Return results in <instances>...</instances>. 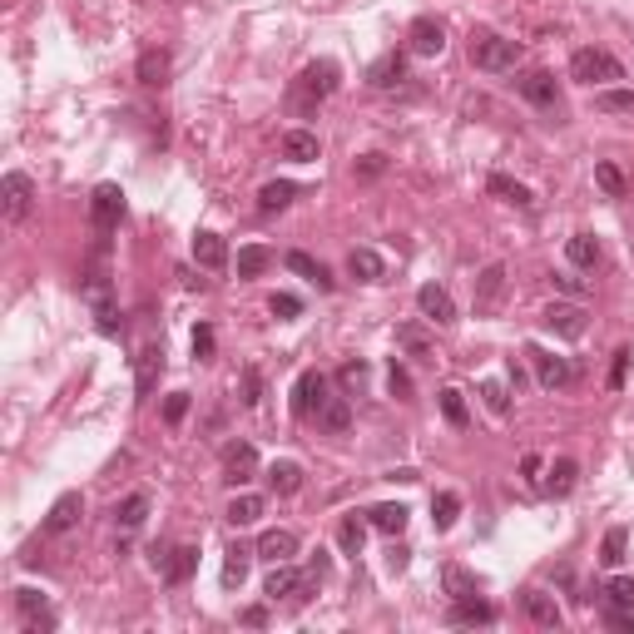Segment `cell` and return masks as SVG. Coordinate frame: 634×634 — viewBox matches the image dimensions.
Here are the masks:
<instances>
[{"mask_svg":"<svg viewBox=\"0 0 634 634\" xmlns=\"http://www.w3.org/2000/svg\"><path fill=\"white\" fill-rule=\"evenodd\" d=\"M238 620H243V624H253V630H263V624H268V610H263V604H253V610H243Z\"/></svg>","mask_w":634,"mask_h":634,"instance_id":"e7e4bbea","label":"cell"},{"mask_svg":"<svg viewBox=\"0 0 634 634\" xmlns=\"http://www.w3.org/2000/svg\"><path fill=\"white\" fill-rule=\"evenodd\" d=\"M446 624H456V630H471V624H495V604H486L481 595L456 600L452 610H446Z\"/></svg>","mask_w":634,"mask_h":634,"instance_id":"d6986e66","label":"cell"},{"mask_svg":"<svg viewBox=\"0 0 634 634\" xmlns=\"http://www.w3.org/2000/svg\"><path fill=\"white\" fill-rule=\"evenodd\" d=\"M80 516H85V495H80V491H65L60 501L50 505V516H45V536H65V530H75Z\"/></svg>","mask_w":634,"mask_h":634,"instance_id":"9a60e30c","label":"cell"},{"mask_svg":"<svg viewBox=\"0 0 634 634\" xmlns=\"http://www.w3.org/2000/svg\"><path fill=\"white\" fill-rule=\"evenodd\" d=\"M565 258L575 263V268H595V263H600V243H595V233H575V238H570Z\"/></svg>","mask_w":634,"mask_h":634,"instance_id":"ab89813d","label":"cell"},{"mask_svg":"<svg viewBox=\"0 0 634 634\" xmlns=\"http://www.w3.org/2000/svg\"><path fill=\"white\" fill-rule=\"evenodd\" d=\"M224 516H228V526H233V530L238 526H253V520L263 516V495H233Z\"/></svg>","mask_w":634,"mask_h":634,"instance_id":"74e56055","label":"cell"},{"mask_svg":"<svg viewBox=\"0 0 634 634\" xmlns=\"http://www.w3.org/2000/svg\"><path fill=\"white\" fill-rule=\"evenodd\" d=\"M263 372L258 367H243V407H263Z\"/></svg>","mask_w":634,"mask_h":634,"instance_id":"f907efd6","label":"cell"},{"mask_svg":"<svg viewBox=\"0 0 634 634\" xmlns=\"http://www.w3.org/2000/svg\"><path fill=\"white\" fill-rule=\"evenodd\" d=\"M342 382H347V387H362V382H367V362H347L342 367Z\"/></svg>","mask_w":634,"mask_h":634,"instance_id":"91938a15","label":"cell"},{"mask_svg":"<svg viewBox=\"0 0 634 634\" xmlns=\"http://www.w3.org/2000/svg\"><path fill=\"white\" fill-rule=\"evenodd\" d=\"M268 308H273V317H298V312H302V302L292 298V292H278V298H273Z\"/></svg>","mask_w":634,"mask_h":634,"instance_id":"11a10c76","label":"cell"},{"mask_svg":"<svg viewBox=\"0 0 634 634\" xmlns=\"http://www.w3.org/2000/svg\"><path fill=\"white\" fill-rule=\"evenodd\" d=\"M481 397H486V407H491L495 417L511 411V387H505V382H481Z\"/></svg>","mask_w":634,"mask_h":634,"instance_id":"681fc988","label":"cell"},{"mask_svg":"<svg viewBox=\"0 0 634 634\" xmlns=\"http://www.w3.org/2000/svg\"><path fill=\"white\" fill-rule=\"evenodd\" d=\"M273 268V253L263 243H248L238 248V278H263V273Z\"/></svg>","mask_w":634,"mask_h":634,"instance_id":"836d02e7","label":"cell"},{"mask_svg":"<svg viewBox=\"0 0 634 634\" xmlns=\"http://www.w3.org/2000/svg\"><path fill=\"white\" fill-rule=\"evenodd\" d=\"M333 95H337V65L333 60H312V65L288 85V109H292V119H312L317 105L333 99Z\"/></svg>","mask_w":634,"mask_h":634,"instance_id":"6da1fadb","label":"cell"},{"mask_svg":"<svg viewBox=\"0 0 634 634\" xmlns=\"http://www.w3.org/2000/svg\"><path fill=\"white\" fill-rule=\"evenodd\" d=\"M595 183H600L610 199H624V173L614 164H595Z\"/></svg>","mask_w":634,"mask_h":634,"instance_id":"c3c4849f","label":"cell"},{"mask_svg":"<svg viewBox=\"0 0 634 634\" xmlns=\"http://www.w3.org/2000/svg\"><path fill=\"white\" fill-rule=\"evenodd\" d=\"M526 614L540 624V630H555V624H560V604L550 600L545 590H526Z\"/></svg>","mask_w":634,"mask_h":634,"instance_id":"e575fe53","label":"cell"},{"mask_svg":"<svg viewBox=\"0 0 634 634\" xmlns=\"http://www.w3.org/2000/svg\"><path fill=\"white\" fill-rule=\"evenodd\" d=\"M516 95L530 99L536 109H555V75H550V70H526V75L516 80Z\"/></svg>","mask_w":634,"mask_h":634,"instance_id":"2e32d148","label":"cell"},{"mask_svg":"<svg viewBox=\"0 0 634 634\" xmlns=\"http://www.w3.org/2000/svg\"><path fill=\"white\" fill-rule=\"evenodd\" d=\"M362 540H367V526L357 516H342V526H337V545H342L347 555H362Z\"/></svg>","mask_w":634,"mask_h":634,"instance_id":"bcb514c9","label":"cell"},{"mask_svg":"<svg viewBox=\"0 0 634 634\" xmlns=\"http://www.w3.org/2000/svg\"><path fill=\"white\" fill-rule=\"evenodd\" d=\"M312 585H317V580L298 575V570H292L288 560H283V565H273V570H268V585H263V595H268V600H292V604H302V600L312 595Z\"/></svg>","mask_w":634,"mask_h":634,"instance_id":"8992f818","label":"cell"},{"mask_svg":"<svg viewBox=\"0 0 634 634\" xmlns=\"http://www.w3.org/2000/svg\"><path fill=\"white\" fill-rule=\"evenodd\" d=\"M183 417H189V392H173V397H164V421H169V427H179Z\"/></svg>","mask_w":634,"mask_h":634,"instance_id":"f5cc1de1","label":"cell"},{"mask_svg":"<svg viewBox=\"0 0 634 634\" xmlns=\"http://www.w3.org/2000/svg\"><path fill=\"white\" fill-rule=\"evenodd\" d=\"M194 570H199V550L194 545H173L169 555H164L159 575H164V585H189L194 580Z\"/></svg>","mask_w":634,"mask_h":634,"instance_id":"ac0fdd59","label":"cell"},{"mask_svg":"<svg viewBox=\"0 0 634 634\" xmlns=\"http://www.w3.org/2000/svg\"><path fill=\"white\" fill-rule=\"evenodd\" d=\"M555 283L570 292V298H585V283H580V278H570V273H555Z\"/></svg>","mask_w":634,"mask_h":634,"instance_id":"be15d7a7","label":"cell"},{"mask_svg":"<svg viewBox=\"0 0 634 634\" xmlns=\"http://www.w3.org/2000/svg\"><path fill=\"white\" fill-rule=\"evenodd\" d=\"M283 154H288L292 164H312L317 154H323V144H317V134H312V130H288V134H283Z\"/></svg>","mask_w":634,"mask_h":634,"instance_id":"83f0119b","label":"cell"},{"mask_svg":"<svg viewBox=\"0 0 634 634\" xmlns=\"http://www.w3.org/2000/svg\"><path fill=\"white\" fill-rule=\"evenodd\" d=\"M595 105H600L604 114H634V89H600Z\"/></svg>","mask_w":634,"mask_h":634,"instance_id":"7dc6e473","label":"cell"},{"mask_svg":"<svg viewBox=\"0 0 634 634\" xmlns=\"http://www.w3.org/2000/svg\"><path fill=\"white\" fill-rule=\"evenodd\" d=\"M501 292H505V268L501 263L481 268V278H476V312H491L501 302Z\"/></svg>","mask_w":634,"mask_h":634,"instance_id":"603a6c76","label":"cell"},{"mask_svg":"<svg viewBox=\"0 0 634 634\" xmlns=\"http://www.w3.org/2000/svg\"><path fill=\"white\" fill-rule=\"evenodd\" d=\"M441 585H446V595H452V600H471V595H481L476 575H471V570H461V565H446V570H441Z\"/></svg>","mask_w":634,"mask_h":634,"instance_id":"d590c367","label":"cell"},{"mask_svg":"<svg viewBox=\"0 0 634 634\" xmlns=\"http://www.w3.org/2000/svg\"><path fill=\"white\" fill-rule=\"evenodd\" d=\"M317 427H323L327 436H347V427H352V407H347V397H327L323 411H317Z\"/></svg>","mask_w":634,"mask_h":634,"instance_id":"f1b7e54d","label":"cell"},{"mask_svg":"<svg viewBox=\"0 0 634 634\" xmlns=\"http://www.w3.org/2000/svg\"><path fill=\"white\" fill-rule=\"evenodd\" d=\"M456 516H461V495H456V491H441L436 501H431V520H436V530H452Z\"/></svg>","mask_w":634,"mask_h":634,"instance_id":"b9f144b4","label":"cell"},{"mask_svg":"<svg viewBox=\"0 0 634 634\" xmlns=\"http://www.w3.org/2000/svg\"><path fill=\"white\" fill-rule=\"evenodd\" d=\"M604 624H610V630H620V634H634V614L630 610H614V604H610V614H604Z\"/></svg>","mask_w":634,"mask_h":634,"instance_id":"6f0895ef","label":"cell"},{"mask_svg":"<svg viewBox=\"0 0 634 634\" xmlns=\"http://www.w3.org/2000/svg\"><path fill=\"white\" fill-rule=\"evenodd\" d=\"M387 382H392V397H402V402H407V397H411V376H407V372H402V367H397V362H392V372H387Z\"/></svg>","mask_w":634,"mask_h":634,"instance_id":"9f6ffc18","label":"cell"},{"mask_svg":"<svg viewBox=\"0 0 634 634\" xmlns=\"http://www.w3.org/2000/svg\"><path fill=\"white\" fill-rule=\"evenodd\" d=\"M268 486H273L278 495H292V491L302 486V466H298V461H273V466H268Z\"/></svg>","mask_w":634,"mask_h":634,"instance_id":"60d3db41","label":"cell"},{"mask_svg":"<svg viewBox=\"0 0 634 634\" xmlns=\"http://www.w3.org/2000/svg\"><path fill=\"white\" fill-rule=\"evenodd\" d=\"M214 347H218L214 327H194V357L199 362H214Z\"/></svg>","mask_w":634,"mask_h":634,"instance_id":"db71d44e","label":"cell"},{"mask_svg":"<svg viewBox=\"0 0 634 634\" xmlns=\"http://www.w3.org/2000/svg\"><path fill=\"white\" fill-rule=\"evenodd\" d=\"M624 545H630V530H624V526H610V530H604V545H600V565H620V560H624Z\"/></svg>","mask_w":634,"mask_h":634,"instance_id":"ee69618b","label":"cell"},{"mask_svg":"<svg viewBox=\"0 0 634 634\" xmlns=\"http://www.w3.org/2000/svg\"><path fill=\"white\" fill-rule=\"evenodd\" d=\"M323 402H327V376L323 372H302L298 387H292V411H298V417H317Z\"/></svg>","mask_w":634,"mask_h":634,"instance_id":"7c38bea8","label":"cell"},{"mask_svg":"<svg viewBox=\"0 0 634 634\" xmlns=\"http://www.w3.org/2000/svg\"><path fill=\"white\" fill-rule=\"evenodd\" d=\"M347 273H352L357 283H382L387 263H382V253H372V248H352V253H347Z\"/></svg>","mask_w":634,"mask_h":634,"instance_id":"d4e9b609","label":"cell"},{"mask_svg":"<svg viewBox=\"0 0 634 634\" xmlns=\"http://www.w3.org/2000/svg\"><path fill=\"white\" fill-rule=\"evenodd\" d=\"M352 173L357 179H382V173H387V154H362V159L352 164Z\"/></svg>","mask_w":634,"mask_h":634,"instance_id":"816d5d0a","label":"cell"},{"mask_svg":"<svg viewBox=\"0 0 634 634\" xmlns=\"http://www.w3.org/2000/svg\"><path fill=\"white\" fill-rule=\"evenodd\" d=\"M526 357H536V376H540V387H545V392H560V387H570V382H575V367H570L565 357L536 352V347H530Z\"/></svg>","mask_w":634,"mask_h":634,"instance_id":"e0dca14e","label":"cell"},{"mask_svg":"<svg viewBox=\"0 0 634 634\" xmlns=\"http://www.w3.org/2000/svg\"><path fill=\"white\" fill-rule=\"evenodd\" d=\"M575 481H580V466L570 461V456H560V461L545 471L540 491H545V495H570V491H575Z\"/></svg>","mask_w":634,"mask_h":634,"instance_id":"484cf974","label":"cell"},{"mask_svg":"<svg viewBox=\"0 0 634 634\" xmlns=\"http://www.w3.org/2000/svg\"><path fill=\"white\" fill-rule=\"evenodd\" d=\"M144 516H149V495H144V491L124 495V501L114 505V526H119V530H139Z\"/></svg>","mask_w":634,"mask_h":634,"instance_id":"1f68e13d","label":"cell"},{"mask_svg":"<svg viewBox=\"0 0 634 634\" xmlns=\"http://www.w3.org/2000/svg\"><path fill=\"white\" fill-rule=\"evenodd\" d=\"M516 60H520L516 40H505V35H495V30L471 35V65L476 70H486V75H505V70H516Z\"/></svg>","mask_w":634,"mask_h":634,"instance_id":"7a4b0ae2","label":"cell"},{"mask_svg":"<svg viewBox=\"0 0 634 634\" xmlns=\"http://www.w3.org/2000/svg\"><path fill=\"white\" fill-rule=\"evenodd\" d=\"M397 347H402L407 357H431V333H427L421 323H402V327H397Z\"/></svg>","mask_w":634,"mask_h":634,"instance_id":"f35d334b","label":"cell"},{"mask_svg":"<svg viewBox=\"0 0 634 634\" xmlns=\"http://www.w3.org/2000/svg\"><path fill=\"white\" fill-rule=\"evenodd\" d=\"M119 218H124V189L119 183H99L95 194H89V224H95V233H114Z\"/></svg>","mask_w":634,"mask_h":634,"instance_id":"277c9868","label":"cell"},{"mask_svg":"<svg viewBox=\"0 0 634 634\" xmlns=\"http://www.w3.org/2000/svg\"><path fill=\"white\" fill-rule=\"evenodd\" d=\"M159 376H164V347H159V342H149L139 357H134V392H139V402H149V397H154Z\"/></svg>","mask_w":634,"mask_h":634,"instance_id":"8fae6325","label":"cell"},{"mask_svg":"<svg viewBox=\"0 0 634 634\" xmlns=\"http://www.w3.org/2000/svg\"><path fill=\"white\" fill-rule=\"evenodd\" d=\"M486 189H491L495 199H505V204H516V208H536V194H530L526 183L505 179V173H491V179H486Z\"/></svg>","mask_w":634,"mask_h":634,"instance_id":"4dcf8cb0","label":"cell"},{"mask_svg":"<svg viewBox=\"0 0 634 634\" xmlns=\"http://www.w3.org/2000/svg\"><path fill=\"white\" fill-rule=\"evenodd\" d=\"M417 308H421V317H427V323H436V327H452V323H456V302H452V292L436 288V283L417 288Z\"/></svg>","mask_w":634,"mask_h":634,"instance_id":"4fadbf2b","label":"cell"},{"mask_svg":"<svg viewBox=\"0 0 634 634\" xmlns=\"http://www.w3.org/2000/svg\"><path fill=\"white\" fill-rule=\"evenodd\" d=\"M80 292H85V302L95 308L99 333H119V312H114V298H109V278H105V273H89V278L80 283Z\"/></svg>","mask_w":634,"mask_h":634,"instance_id":"52a82bcc","label":"cell"},{"mask_svg":"<svg viewBox=\"0 0 634 634\" xmlns=\"http://www.w3.org/2000/svg\"><path fill=\"white\" fill-rule=\"evenodd\" d=\"M436 397H441V417L452 421V427H471V411H466V397H461V392H456V387H441Z\"/></svg>","mask_w":634,"mask_h":634,"instance_id":"7bdbcfd3","label":"cell"},{"mask_svg":"<svg viewBox=\"0 0 634 634\" xmlns=\"http://www.w3.org/2000/svg\"><path fill=\"white\" fill-rule=\"evenodd\" d=\"M308 580H327V555H323V550L308 560Z\"/></svg>","mask_w":634,"mask_h":634,"instance_id":"6125c7cd","label":"cell"},{"mask_svg":"<svg viewBox=\"0 0 634 634\" xmlns=\"http://www.w3.org/2000/svg\"><path fill=\"white\" fill-rule=\"evenodd\" d=\"M253 471H258V452H253L248 441H233V446H224V481L233 486V491L253 481Z\"/></svg>","mask_w":634,"mask_h":634,"instance_id":"30bf717a","label":"cell"},{"mask_svg":"<svg viewBox=\"0 0 634 634\" xmlns=\"http://www.w3.org/2000/svg\"><path fill=\"white\" fill-rule=\"evenodd\" d=\"M367 520H372V530H382V536H402V530H407V520H411V511L402 501H382V505H372V511H367Z\"/></svg>","mask_w":634,"mask_h":634,"instance_id":"44dd1931","label":"cell"},{"mask_svg":"<svg viewBox=\"0 0 634 634\" xmlns=\"http://www.w3.org/2000/svg\"><path fill=\"white\" fill-rule=\"evenodd\" d=\"M253 555H258V550H248V545H228V550H224V585H228V590H238V585L248 580Z\"/></svg>","mask_w":634,"mask_h":634,"instance_id":"4316f807","label":"cell"},{"mask_svg":"<svg viewBox=\"0 0 634 634\" xmlns=\"http://www.w3.org/2000/svg\"><path fill=\"white\" fill-rule=\"evenodd\" d=\"M402 80H407V55H397V50L382 55V60L367 70V85H372V89H397Z\"/></svg>","mask_w":634,"mask_h":634,"instance_id":"ffe728a7","label":"cell"},{"mask_svg":"<svg viewBox=\"0 0 634 634\" xmlns=\"http://www.w3.org/2000/svg\"><path fill=\"white\" fill-rule=\"evenodd\" d=\"M407 50L411 55H441L446 50V25L436 21V15H421V21H411V30H407Z\"/></svg>","mask_w":634,"mask_h":634,"instance_id":"9c48e42d","label":"cell"},{"mask_svg":"<svg viewBox=\"0 0 634 634\" xmlns=\"http://www.w3.org/2000/svg\"><path fill=\"white\" fill-rule=\"evenodd\" d=\"M570 80H580V85H614V80H624V65L614 60L610 50H595V45H585V50L570 55Z\"/></svg>","mask_w":634,"mask_h":634,"instance_id":"3957f363","label":"cell"},{"mask_svg":"<svg viewBox=\"0 0 634 634\" xmlns=\"http://www.w3.org/2000/svg\"><path fill=\"white\" fill-rule=\"evenodd\" d=\"M288 268L298 273V278H308L317 292H333V273H327L323 263L312 258V253H302V248H292V253H288Z\"/></svg>","mask_w":634,"mask_h":634,"instance_id":"7402d4cb","label":"cell"},{"mask_svg":"<svg viewBox=\"0 0 634 634\" xmlns=\"http://www.w3.org/2000/svg\"><path fill=\"white\" fill-rule=\"evenodd\" d=\"M258 555L273 560V565H283V560L298 555V536H292V530H268V536L258 540Z\"/></svg>","mask_w":634,"mask_h":634,"instance_id":"d6a6232c","label":"cell"},{"mask_svg":"<svg viewBox=\"0 0 634 634\" xmlns=\"http://www.w3.org/2000/svg\"><path fill=\"white\" fill-rule=\"evenodd\" d=\"M387 565H392V570H397V575H402V570L411 565V550H407V545H392V550H387Z\"/></svg>","mask_w":634,"mask_h":634,"instance_id":"94428289","label":"cell"},{"mask_svg":"<svg viewBox=\"0 0 634 634\" xmlns=\"http://www.w3.org/2000/svg\"><path fill=\"white\" fill-rule=\"evenodd\" d=\"M15 610H21V620H25V634H50L55 630V610L45 604V595L15 590Z\"/></svg>","mask_w":634,"mask_h":634,"instance_id":"5bb4252c","label":"cell"},{"mask_svg":"<svg viewBox=\"0 0 634 634\" xmlns=\"http://www.w3.org/2000/svg\"><path fill=\"white\" fill-rule=\"evenodd\" d=\"M540 323L550 327V333L555 337H570V342H575V337H585V327H590V317H585V308L580 302H550L545 308V317H540Z\"/></svg>","mask_w":634,"mask_h":634,"instance_id":"ba28073f","label":"cell"},{"mask_svg":"<svg viewBox=\"0 0 634 634\" xmlns=\"http://www.w3.org/2000/svg\"><path fill=\"white\" fill-rule=\"evenodd\" d=\"M194 263H199V268H208V273L224 268V263H228V243L218 233H208V228H204V233H194Z\"/></svg>","mask_w":634,"mask_h":634,"instance_id":"cb8c5ba5","label":"cell"},{"mask_svg":"<svg viewBox=\"0 0 634 634\" xmlns=\"http://www.w3.org/2000/svg\"><path fill=\"white\" fill-rule=\"evenodd\" d=\"M30 204H35V179L21 173V169H11L5 179H0V208H5V218L21 224V218L30 214Z\"/></svg>","mask_w":634,"mask_h":634,"instance_id":"5b68a950","label":"cell"},{"mask_svg":"<svg viewBox=\"0 0 634 634\" xmlns=\"http://www.w3.org/2000/svg\"><path fill=\"white\" fill-rule=\"evenodd\" d=\"M292 194H298V183L273 179V183H263V189H258V208H263V214H278V208L292 204Z\"/></svg>","mask_w":634,"mask_h":634,"instance_id":"8d00e7d4","label":"cell"},{"mask_svg":"<svg viewBox=\"0 0 634 634\" xmlns=\"http://www.w3.org/2000/svg\"><path fill=\"white\" fill-rule=\"evenodd\" d=\"M630 347H620V352H614V372H610V387H624V367H630Z\"/></svg>","mask_w":634,"mask_h":634,"instance_id":"680465c9","label":"cell"},{"mask_svg":"<svg viewBox=\"0 0 634 634\" xmlns=\"http://www.w3.org/2000/svg\"><path fill=\"white\" fill-rule=\"evenodd\" d=\"M169 65H173V60H169V50H144L139 55V65H134V75H139V85H164V80H169Z\"/></svg>","mask_w":634,"mask_h":634,"instance_id":"f546056e","label":"cell"},{"mask_svg":"<svg viewBox=\"0 0 634 634\" xmlns=\"http://www.w3.org/2000/svg\"><path fill=\"white\" fill-rule=\"evenodd\" d=\"M600 595H610L614 610H634V580L630 575H610V580L600 585Z\"/></svg>","mask_w":634,"mask_h":634,"instance_id":"f6af8a7d","label":"cell"}]
</instances>
